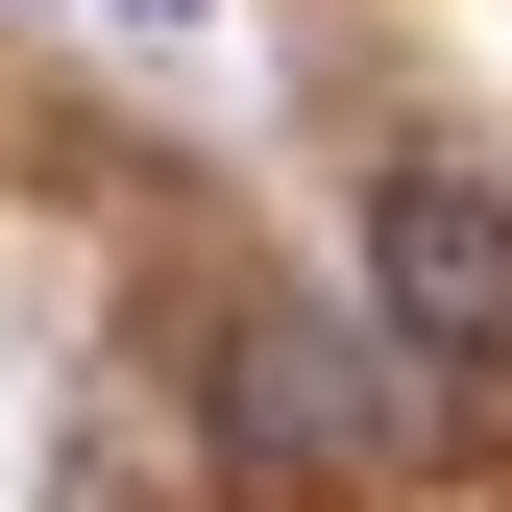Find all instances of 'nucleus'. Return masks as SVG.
Wrapping results in <instances>:
<instances>
[{"instance_id": "obj_1", "label": "nucleus", "mask_w": 512, "mask_h": 512, "mask_svg": "<svg viewBox=\"0 0 512 512\" xmlns=\"http://www.w3.org/2000/svg\"><path fill=\"white\" fill-rule=\"evenodd\" d=\"M196 439H220V488H269V512H342V488H366V439H391V391H366V342H342V317L244 293L220 342H196Z\"/></svg>"}, {"instance_id": "obj_2", "label": "nucleus", "mask_w": 512, "mask_h": 512, "mask_svg": "<svg viewBox=\"0 0 512 512\" xmlns=\"http://www.w3.org/2000/svg\"><path fill=\"white\" fill-rule=\"evenodd\" d=\"M366 342L439 391H512V196L488 171H366Z\"/></svg>"}]
</instances>
